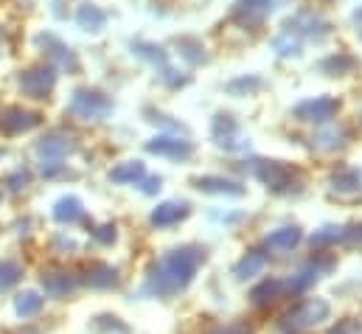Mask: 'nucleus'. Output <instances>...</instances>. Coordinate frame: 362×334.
<instances>
[{
  "label": "nucleus",
  "mask_w": 362,
  "mask_h": 334,
  "mask_svg": "<svg viewBox=\"0 0 362 334\" xmlns=\"http://www.w3.org/2000/svg\"><path fill=\"white\" fill-rule=\"evenodd\" d=\"M197 264H199V253L197 250H191V248L172 250L169 255H163L160 264L152 270L149 289L152 292H160V295H169V292L180 289L182 284H188V278L194 275Z\"/></svg>",
  "instance_id": "nucleus-1"
},
{
  "label": "nucleus",
  "mask_w": 362,
  "mask_h": 334,
  "mask_svg": "<svg viewBox=\"0 0 362 334\" xmlns=\"http://www.w3.org/2000/svg\"><path fill=\"white\" fill-rule=\"evenodd\" d=\"M253 163V174L267 185L272 191H281V194H289V191H298L300 188V171L281 161H250Z\"/></svg>",
  "instance_id": "nucleus-2"
},
{
  "label": "nucleus",
  "mask_w": 362,
  "mask_h": 334,
  "mask_svg": "<svg viewBox=\"0 0 362 334\" xmlns=\"http://www.w3.org/2000/svg\"><path fill=\"white\" fill-rule=\"evenodd\" d=\"M110 110H112V101L90 87H79L68 104V113L79 121H101L104 115H110Z\"/></svg>",
  "instance_id": "nucleus-3"
},
{
  "label": "nucleus",
  "mask_w": 362,
  "mask_h": 334,
  "mask_svg": "<svg viewBox=\"0 0 362 334\" xmlns=\"http://www.w3.org/2000/svg\"><path fill=\"white\" fill-rule=\"evenodd\" d=\"M284 31L295 34L300 42H320L323 37H329L332 25H329V20H323L315 11H298L295 17H289L284 23Z\"/></svg>",
  "instance_id": "nucleus-4"
},
{
  "label": "nucleus",
  "mask_w": 362,
  "mask_h": 334,
  "mask_svg": "<svg viewBox=\"0 0 362 334\" xmlns=\"http://www.w3.org/2000/svg\"><path fill=\"white\" fill-rule=\"evenodd\" d=\"M211 138L216 146L228 149V152H242L247 146V138L239 127V121L230 115V113H216L214 115V124H211Z\"/></svg>",
  "instance_id": "nucleus-5"
},
{
  "label": "nucleus",
  "mask_w": 362,
  "mask_h": 334,
  "mask_svg": "<svg viewBox=\"0 0 362 334\" xmlns=\"http://www.w3.org/2000/svg\"><path fill=\"white\" fill-rule=\"evenodd\" d=\"M17 87L28 96V98H48L57 87V71L51 65H37V68H25L17 76Z\"/></svg>",
  "instance_id": "nucleus-6"
},
{
  "label": "nucleus",
  "mask_w": 362,
  "mask_h": 334,
  "mask_svg": "<svg viewBox=\"0 0 362 334\" xmlns=\"http://www.w3.org/2000/svg\"><path fill=\"white\" fill-rule=\"evenodd\" d=\"M340 110V101L334 96H315V98H306L300 101L292 115L298 121H306V124H329Z\"/></svg>",
  "instance_id": "nucleus-7"
},
{
  "label": "nucleus",
  "mask_w": 362,
  "mask_h": 334,
  "mask_svg": "<svg viewBox=\"0 0 362 334\" xmlns=\"http://www.w3.org/2000/svg\"><path fill=\"white\" fill-rule=\"evenodd\" d=\"M74 149H76V141L65 129H51L37 144V155L42 158V163H62L68 155H74Z\"/></svg>",
  "instance_id": "nucleus-8"
},
{
  "label": "nucleus",
  "mask_w": 362,
  "mask_h": 334,
  "mask_svg": "<svg viewBox=\"0 0 362 334\" xmlns=\"http://www.w3.org/2000/svg\"><path fill=\"white\" fill-rule=\"evenodd\" d=\"M132 51H135L141 59H146L149 65H155L158 74H160V79L169 84V87H180V84H185V76H180V74L169 65V57H166V51H163L160 45H152V42H135Z\"/></svg>",
  "instance_id": "nucleus-9"
},
{
  "label": "nucleus",
  "mask_w": 362,
  "mask_h": 334,
  "mask_svg": "<svg viewBox=\"0 0 362 334\" xmlns=\"http://www.w3.org/2000/svg\"><path fill=\"white\" fill-rule=\"evenodd\" d=\"M37 45L45 51V57H48V62H51L54 71L57 68H62V71H79L76 54L62 40H57L54 34H37Z\"/></svg>",
  "instance_id": "nucleus-10"
},
{
  "label": "nucleus",
  "mask_w": 362,
  "mask_h": 334,
  "mask_svg": "<svg viewBox=\"0 0 362 334\" xmlns=\"http://www.w3.org/2000/svg\"><path fill=\"white\" fill-rule=\"evenodd\" d=\"M270 11L272 8H270V3H267V0H236V3H233L230 17H233V23H236V25L256 31V28H262V25H264V20H267V14H270Z\"/></svg>",
  "instance_id": "nucleus-11"
},
{
  "label": "nucleus",
  "mask_w": 362,
  "mask_h": 334,
  "mask_svg": "<svg viewBox=\"0 0 362 334\" xmlns=\"http://www.w3.org/2000/svg\"><path fill=\"white\" fill-rule=\"evenodd\" d=\"M42 115L34 113V110H25V107H6L0 113V129L6 135H20V132H28L34 127H40Z\"/></svg>",
  "instance_id": "nucleus-12"
},
{
  "label": "nucleus",
  "mask_w": 362,
  "mask_h": 334,
  "mask_svg": "<svg viewBox=\"0 0 362 334\" xmlns=\"http://www.w3.org/2000/svg\"><path fill=\"white\" fill-rule=\"evenodd\" d=\"M146 149L152 155H160V158H172V161H185L194 155V144L185 141L180 135H158L146 144Z\"/></svg>",
  "instance_id": "nucleus-13"
},
{
  "label": "nucleus",
  "mask_w": 362,
  "mask_h": 334,
  "mask_svg": "<svg viewBox=\"0 0 362 334\" xmlns=\"http://www.w3.org/2000/svg\"><path fill=\"white\" fill-rule=\"evenodd\" d=\"M76 284H79V278L68 270H45L42 272V289L51 298H68L76 289Z\"/></svg>",
  "instance_id": "nucleus-14"
},
{
  "label": "nucleus",
  "mask_w": 362,
  "mask_h": 334,
  "mask_svg": "<svg viewBox=\"0 0 362 334\" xmlns=\"http://www.w3.org/2000/svg\"><path fill=\"white\" fill-rule=\"evenodd\" d=\"M357 68H360V59L351 57V54H346V51H337V54H332V57H326V59L320 62V71H323L326 76H349V74H354Z\"/></svg>",
  "instance_id": "nucleus-15"
},
{
  "label": "nucleus",
  "mask_w": 362,
  "mask_h": 334,
  "mask_svg": "<svg viewBox=\"0 0 362 334\" xmlns=\"http://www.w3.org/2000/svg\"><path fill=\"white\" fill-rule=\"evenodd\" d=\"M76 23H79V28L98 34L107 25V11L101 6H95V3H82L76 8Z\"/></svg>",
  "instance_id": "nucleus-16"
},
{
  "label": "nucleus",
  "mask_w": 362,
  "mask_h": 334,
  "mask_svg": "<svg viewBox=\"0 0 362 334\" xmlns=\"http://www.w3.org/2000/svg\"><path fill=\"white\" fill-rule=\"evenodd\" d=\"M85 217V205H82V200L79 197H62V200H57V205H54V219L57 222H62V225H74V222H79Z\"/></svg>",
  "instance_id": "nucleus-17"
},
{
  "label": "nucleus",
  "mask_w": 362,
  "mask_h": 334,
  "mask_svg": "<svg viewBox=\"0 0 362 334\" xmlns=\"http://www.w3.org/2000/svg\"><path fill=\"white\" fill-rule=\"evenodd\" d=\"M188 217V205L185 202H163L152 211V222L158 228H169V225H177L180 219Z\"/></svg>",
  "instance_id": "nucleus-18"
},
{
  "label": "nucleus",
  "mask_w": 362,
  "mask_h": 334,
  "mask_svg": "<svg viewBox=\"0 0 362 334\" xmlns=\"http://www.w3.org/2000/svg\"><path fill=\"white\" fill-rule=\"evenodd\" d=\"M194 185L199 191H211V194H242L245 188L233 180H225V177H197Z\"/></svg>",
  "instance_id": "nucleus-19"
},
{
  "label": "nucleus",
  "mask_w": 362,
  "mask_h": 334,
  "mask_svg": "<svg viewBox=\"0 0 362 334\" xmlns=\"http://www.w3.org/2000/svg\"><path fill=\"white\" fill-rule=\"evenodd\" d=\"M42 304H45L42 295L34 292V289H28V292H20V295L14 298V312H17L20 318H34V315H40Z\"/></svg>",
  "instance_id": "nucleus-20"
},
{
  "label": "nucleus",
  "mask_w": 362,
  "mask_h": 334,
  "mask_svg": "<svg viewBox=\"0 0 362 334\" xmlns=\"http://www.w3.org/2000/svg\"><path fill=\"white\" fill-rule=\"evenodd\" d=\"M146 177V168L141 161H127V163H121V166H115L110 171V180L112 183H141Z\"/></svg>",
  "instance_id": "nucleus-21"
},
{
  "label": "nucleus",
  "mask_w": 362,
  "mask_h": 334,
  "mask_svg": "<svg viewBox=\"0 0 362 334\" xmlns=\"http://www.w3.org/2000/svg\"><path fill=\"white\" fill-rule=\"evenodd\" d=\"M270 45L278 57H298V54H300V48H303V42H300L295 34L284 31V28H281V34H275V37H272Z\"/></svg>",
  "instance_id": "nucleus-22"
},
{
  "label": "nucleus",
  "mask_w": 362,
  "mask_h": 334,
  "mask_svg": "<svg viewBox=\"0 0 362 334\" xmlns=\"http://www.w3.org/2000/svg\"><path fill=\"white\" fill-rule=\"evenodd\" d=\"M332 188L337 191H360L362 188V171L360 168H340L332 174Z\"/></svg>",
  "instance_id": "nucleus-23"
},
{
  "label": "nucleus",
  "mask_w": 362,
  "mask_h": 334,
  "mask_svg": "<svg viewBox=\"0 0 362 334\" xmlns=\"http://www.w3.org/2000/svg\"><path fill=\"white\" fill-rule=\"evenodd\" d=\"M177 48H180V57L191 65V68H197V65L205 62V48H202L199 40H194V37H182V40H177Z\"/></svg>",
  "instance_id": "nucleus-24"
},
{
  "label": "nucleus",
  "mask_w": 362,
  "mask_h": 334,
  "mask_svg": "<svg viewBox=\"0 0 362 334\" xmlns=\"http://www.w3.org/2000/svg\"><path fill=\"white\" fill-rule=\"evenodd\" d=\"M298 242H300V231L298 228H281V231H275L267 239V245H270L272 250H289Z\"/></svg>",
  "instance_id": "nucleus-25"
},
{
  "label": "nucleus",
  "mask_w": 362,
  "mask_h": 334,
  "mask_svg": "<svg viewBox=\"0 0 362 334\" xmlns=\"http://www.w3.org/2000/svg\"><path fill=\"white\" fill-rule=\"evenodd\" d=\"M262 87H264V82H262L259 76H239V79L225 84V90H228L230 96H253V93H259Z\"/></svg>",
  "instance_id": "nucleus-26"
},
{
  "label": "nucleus",
  "mask_w": 362,
  "mask_h": 334,
  "mask_svg": "<svg viewBox=\"0 0 362 334\" xmlns=\"http://www.w3.org/2000/svg\"><path fill=\"white\" fill-rule=\"evenodd\" d=\"M23 278V267L11 258H3L0 261V292H6L8 287H14L17 281Z\"/></svg>",
  "instance_id": "nucleus-27"
},
{
  "label": "nucleus",
  "mask_w": 362,
  "mask_h": 334,
  "mask_svg": "<svg viewBox=\"0 0 362 334\" xmlns=\"http://www.w3.org/2000/svg\"><path fill=\"white\" fill-rule=\"evenodd\" d=\"M343 144H346V129H340V127H329L315 138V146H320V149H337Z\"/></svg>",
  "instance_id": "nucleus-28"
},
{
  "label": "nucleus",
  "mask_w": 362,
  "mask_h": 334,
  "mask_svg": "<svg viewBox=\"0 0 362 334\" xmlns=\"http://www.w3.org/2000/svg\"><path fill=\"white\" fill-rule=\"evenodd\" d=\"M88 284H93V287H112L115 284V270L110 264H93Z\"/></svg>",
  "instance_id": "nucleus-29"
},
{
  "label": "nucleus",
  "mask_w": 362,
  "mask_h": 334,
  "mask_svg": "<svg viewBox=\"0 0 362 334\" xmlns=\"http://www.w3.org/2000/svg\"><path fill=\"white\" fill-rule=\"evenodd\" d=\"M262 267H264V255H259V253L253 250V253H247V255L239 261L236 272H239V275H245V272H247V275H253V272H259Z\"/></svg>",
  "instance_id": "nucleus-30"
},
{
  "label": "nucleus",
  "mask_w": 362,
  "mask_h": 334,
  "mask_svg": "<svg viewBox=\"0 0 362 334\" xmlns=\"http://www.w3.org/2000/svg\"><path fill=\"white\" fill-rule=\"evenodd\" d=\"M28 183H31V171H28V168H14V171L6 177V188H8V191H23Z\"/></svg>",
  "instance_id": "nucleus-31"
},
{
  "label": "nucleus",
  "mask_w": 362,
  "mask_h": 334,
  "mask_svg": "<svg viewBox=\"0 0 362 334\" xmlns=\"http://www.w3.org/2000/svg\"><path fill=\"white\" fill-rule=\"evenodd\" d=\"M90 236L95 242H101V245H110V242H115V225H101V228H93Z\"/></svg>",
  "instance_id": "nucleus-32"
},
{
  "label": "nucleus",
  "mask_w": 362,
  "mask_h": 334,
  "mask_svg": "<svg viewBox=\"0 0 362 334\" xmlns=\"http://www.w3.org/2000/svg\"><path fill=\"white\" fill-rule=\"evenodd\" d=\"M158 188H160V177H146V180H144V191H146V194H155Z\"/></svg>",
  "instance_id": "nucleus-33"
},
{
  "label": "nucleus",
  "mask_w": 362,
  "mask_h": 334,
  "mask_svg": "<svg viewBox=\"0 0 362 334\" xmlns=\"http://www.w3.org/2000/svg\"><path fill=\"white\" fill-rule=\"evenodd\" d=\"M351 20H354V25H357V34L362 37V6L354 11V17H351Z\"/></svg>",
  "instance_id": "nucleus-34"
},
{
  "label": "nucleus",
  "mask_w": 362,
  "mask_h": 334,
  "mask_svg": "<svg viewBox=\"0 0 362 334\" xmlns=\"http://www.w3.org/2000/svg\"><path fill=\"white\" fill-rule=\"evenodd\" d=\"M270 3V8H281V6H286L289 0H267Z\"/></svg>",
  "instance_id": "nucleus-35"
},
{
  "label": "nucleus",
  "mask_w": 362,
  "mask_h": 334,
  "mask_svg": "<svg viewBox=\"0 0 362 334\" xmlns=\"http://www.w3.org/2000/svg\"><path fill=\"white\" fill-rule=\"evenodd\" d=\"M3 42H6V31H3V25H0V54H3Z\"/></svg>",
  "instance_id": "nucleus-36"
},
{
  "label": "nucleus",
  "mask_w": 362,
  "mask_h": 334,
  "mask_svg": "<svg viewBox=\"0 0 362 334\" xmlns=\"http://www.w3.org/2000/svg\"><path fill=\"white\" fill-rule=\"evenodd\" d=\"M0 158H3V152H0Z\"/></svg>",
  "instance_id": "nucleus-37"
},
{
  "label": "nucleus",
  "mask_w": 362,
  "mask_h": 334,
  "mask_svg": "<svg viewBox=\"0 0 362 334\" xmlns=\"http://www.w3.org/2000/svg\"><path fill=\"white\" fill-rule=\"evenodd\" d=\"M360 118H362V115H360Z\"/></svg>",
  "instance_id": "nucleus-38"
}]
</instances>
